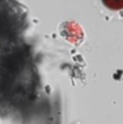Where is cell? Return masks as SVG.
Masks as SVG:
<instances>
[{"label": "cell", "mask_w": 123, "mask_h": 124, "mask_svg": "<svg viewBox=\"0 0 123 124\" xmlns=\"http://www.w3.org/2000/svg\"><path fill=\"white\" fill-rule=\"evenodd\" d=\"M104 4L110 10H122L123 0H102Z\"/></svg>", "instance_id": "cell-1"}]
</instances>
